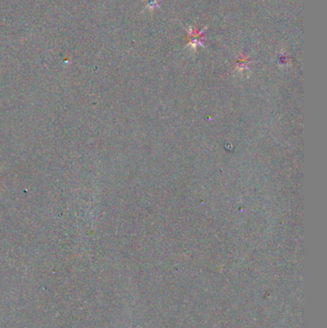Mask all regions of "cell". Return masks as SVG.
Returning <instances> with one entry per match:
<instances>
[{
    "mask_svg": "<svg viewBox=\"0 0 327 328\" xmlns=\"http://www.w3.org/2000/svg\"><path fill=\"white\" fill-rule=\"evenodd\" d=\"M207 29V27L206 28H204L201 32H197V30L196 29H193V28H189L188 30H187V32H188V36H189V37H190V41H189V46H193V47H197V46H205L204 44H203V39H204V37H203V33L205 32V30Z\"/></svg>",
    "mask_w": 327,
    "mask_h": 328,
    "instance_id": "cell-1",
    "label": "cell"
},
{
    "mask_svg": "<svg viewBox=\"0 0 327 328\" xmlns=\"http://www.w3.org/2000/svg\"><path fill=\"white\" fill-rule=\"evenodd\" d=\"M158 6H159V0H149L147 8L153 10L155 8H157Z\"/></svg>",
    "mask_w": 327,
    "mask_h": 328,
    "instance_id": "cell-2",
    "label": "cell"
}]
</instances>
